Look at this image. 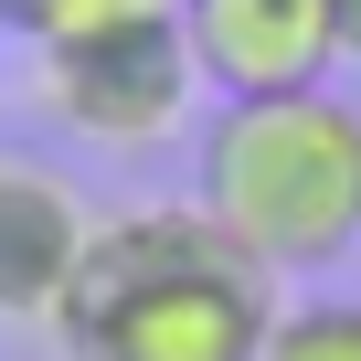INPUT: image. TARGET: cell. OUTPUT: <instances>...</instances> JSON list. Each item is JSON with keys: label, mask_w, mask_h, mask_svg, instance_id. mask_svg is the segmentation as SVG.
<instances>
[{"label": "cell", "mask_w": 361, "mask_h": 361, "mask_svg": "<svg viewBox=\"0 0 361 361\" xmlns=\"http://www.w3.org/2000/svg\"><path fill=\"white\" fill-rule=\"evenodd\" d=\"M276 319V276H255L192 202L96 213L54 340L75 361H255Z\"/></svg>", "instance_id": "cell-1"}, {"label": "cell", "mask_w": 361, "mask_h": 361, "mask_svg": "<svg viewBox=\"0 0 361 361\" xmlns=\"http://www.w3.org/2000/svg\"><path fill=\"white\" fill-rule=\"evenodd\" d=\"M192 213L255 276H329L361 245V106L329 85L224 96L192 149Z\"/></svg>", "instance_id": "cell-2"}, {"label": "cell", "mask_w": 361, "mask_h": 361, "mask_svg": "<svg viewBox=\"0 0 361 361\" xmlns=\"http://www.w3.org/2000/svg\"><path fill=\"white\" fill-rule=\"evenodd\" d=\"M192 43H180V11L170 22H138V32H96V43H54L32 54V106L64 128V138H96L117 159L159 149L192 106Z\"/></svg>", "instance_id": "cell-3"}, {"label": "cell", "mask_w": 361, "mask_h": 361, "mask_svg": "<svg viewBox=\"0 0 361 361\" xmlns=\"http://www.w3.org/2000/svg\"><path fill=\"white\" fill-rule=\"evenodd\" d=\"M180 43L213 96H298L329 85V0H180Z\"/></svg>", "instance_id": "cell-4"}, {"label": "cell", "mask_w": 361, "mask_h": 361, "mask_svg": "<svg viewBox=\"0 0 361 361\" xmlns=\"http://www.w3.org/2000/svg\"><path fill=\"white\" fill-rule=\"evenodd\" d=\"M85 234H96V213L75 202L64 170H43V159H0V319H43V329H54Z\"/></svg>", "instance_id": "cell-5"}, {"label": "cell", "mask_w": 361, "mask_h": 361, "mask_svg": "<svg viewBox=\"0 0 361 361\" xmlns=\"http://www.w3.org/2000/svg\"><path fill=\"white\" fill-rule=\"evenodd\" d=\"M180 0H0V32H22L32 54L54 43H96V32H138V22H170Z\"/></svg>", "instance_id": "cell-6"}, {"label": "cell", "mask_w": 361, "mask_h": 361, "mask_svg": "<svg viewBox=\"0 0 361 361\" xmlns=\"http://www.w3.org/2000/svg\"><path fill=\"white\" fill-rule=\"evenodd\" d=\"M255 361H361V298H276Z\"/></svg>", "instance_id": "cell-7"}, {"label": "cell", "mask_w": 361, "mask_h": 361, "mask_svg": "<svg viewBox=\"0 0 361 361\" xmlns=\"http://www.w3.org/2000/svg\"><path fill=\"white\" fill-rule=\"evenodd\" d=\"M329 54L361 64V0H329Z\"/></svg>", "instance_id": "cell-8"}]
</instances>
